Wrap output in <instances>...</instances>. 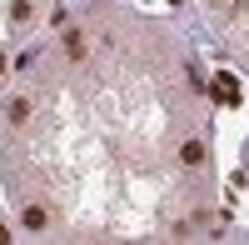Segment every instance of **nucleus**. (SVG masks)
Instances as JSON below:
<instances>
[{"label": "nucleus", "instance_id": "nucleus-1", "mask_svg": "<svg viewBox=\"0 0 249 245\" xmlns=\"http://www.w3.org/2000/svg\"><path fill=\"white\" fill-rule=\"evenodd\" d=\"M179 160H184L190 170H199V165H204V145H199V140H184V145H179Z\"/></svg>", "mask_w": 249, "mask_h": 245}, {"label": "nucleus", "instance_id": "nucleus-2", "mask_svg": "<svg viewBox=\"0 0 249 245\" xmlns=\"http://www.w3.org/2000/svg\"><path fill=\"white\" fill-rule=\"evenodd\" d=\"M5 120H10V125H25V120H30V100H25V95L10 100V105H5Z\"/></svg>", "mask_w": 249, "mask_h": 245}, {"label": "nucleus", "instance_id": "nucleus-3", "mask_svg": "<svg viewBox=\"0 0 249 245\" xmlns=\"http://www.w3.org/2000/svg\"><path fill=\"white\" fill-rule=\"evenodd\" d=\"M214 95L224 100V105H234V100H239V90H234V75H219V80H214Z\"/></svg>", "mask_w": 249, "mask_h": 245}, {"label": "nucleus", "instance_id": "nucleus-4", "mask_svg": "<svg viewBox=\"0 0 249 245\" xmlns=\"http://www.w3.org/2000/svg\"><path fill=\"white\" fill-rule=\"evenodd\" d=\"M20 220H25V230H45V225H50V215L40 210V205H25V215H20Z\"/></svg>", "mask_w": 249, "mask_h": 245}, {"label": "nucleus", "instance_id": "nucleus-5", "mask_svg": "<svg viewBox=\"0 0 249 245\" xmlns=\"http://www.w3.org/2000/svg\"><path fill=\"white\" fill-rule=\"evenodd\" d=\"M65 55L70 60H85V35H80V30H65Z\"/></svg>", "mask_w": 249, "mask_h": 245}, {"label": "nucleus", "instance_id": "nucleus-6", "mask_svg": "<svg viewBox=\"0 0 249 245\" xmlns=\"http://www.w3.org/2000/svg\"><path fill=\"white\" fill-rule=\"evenodd\" d=\"M10 20H30V0H15V5H10Z\"/></svg>", "mask_w": 249, "mask_h": 245}, {"label": "nucleus", "instance_id": "nucleus-7", "mask_svg": "<svg viewBox=\"0 0 249 245\" xmlns=\"http://www.w3.org/2000/svg\"><path fill=\"white\" fill-rule=\"evenodd\" d=\"M0 70H5V55H0Z\"/></svg>", "mask_w": 249, "mask_h": 245}]
</instances>
